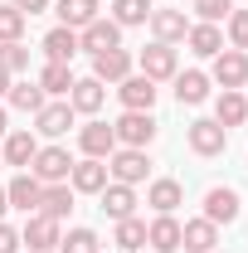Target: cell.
Listing matches in <instances>:
<instances>
[{
    "instance_id": "cell-1",
    "label": "cell",
    "mask_w": 248,
    "mask_h": 253,
    "mask_svg": "<svg viewBox=\"0 0 248 253\" xmlns=\"http://www.w3.org/2000/svg\"><path fill=\"white\" fill-rule=\"evenodd\" d=\"M68 170H73V156H68L63 146H39L34 161H30V175L39 180V185H63Z\"/></svg>"
},
{
    "instance_id": "cell-13",
    "label": "cell",
    "mask_w": 248,
    "mask_h": 253,
    "mask_svg": "<svg viewBox=\"0 0 248 253\" xmlns=\"http://www.w3.org/2000/svg\"><path fill=\"white\" fill-rule=\"evenodd\" d=\"M151 34H156V44H175V39H185V34H190L185 10H151Z\"/></svg>"
},
{
    "instance_id": "cell-12",
    "label": "cell",
    "mask_w": 248,
    "mask_h": 253,
    "mask_svg": "<svg viewBox=\"0 0 248 253\" xmlns=\"http://www.w3.org/2000/svg\"><path fill=\"white\" fill-rule=\"evenodd\" d=\"M131 54L126 49H107V54H93V78L97 83H122L126 73H131Z\"/></svg>"
},
{
    "instance_id": "cell-10",
    "label": "cell",
    "mask_w": 248,
    "mask_h": 253,
    "mask_svg": "<svg viewBox=\"0 0 248 253\" xmlns=\"http://www.w3.org/2000/svg\"><path fill=\"white\" fill-rule=\"evenodd\" d=\"M117 97H122L126 112H151V102H156V83L146 78V73H126L122 88H117Z\"/></svg>"
},
{
    "instance_id": "cell-37",
    "label": "cell",
    "mask_w": 248,
    "mask_h": 253,
    "mask_svg": "<svg viewBox=\"0 0 248 253\" xmlns=\"http://www.w3.org/2000/svg\"><path fill=\"white\" fill-rule=\"evenodd\" d=\"M229 49H248V10H229Z\"/></svg>"
},
{
    "instance_id": "cell-5",
    "label": "cell",
    "mask_w": 248,
    "mask_h": 253,
    "mask_svg": "<svg viewBox=\"0 0 248 253\" xmlns=\"http://www.w3.org/2000/svg\"><path fill=\"white\" fill-rule=\"evenodd\" d=\"M78 49H88V54H107V49H122V25H117V20H102V15H97L93 25H83V34H78Z\"/></svg>"
},
{
    "instance_id": "cell-30",
    "label": "cell",
    "mask_w": 248,
    "mask_h": 253,
    "mask_svg": "<svg viewBox=\"0 0 248 253\" xmlns=\"http://www.w3.org/2000/svg\"><path fill=\"white\" fill-rule=\"evenodd\" d=\"M39 88L44 93L63 97L68 88H73V73H68V63H44V73H39Z\"/></svg>"
},
{
    "instance_id": "cell-32",
    "label": "cell",
    "mask_w": 248,
    "mask_h": 253,
    "mask_svg": "<svg viewBox=\"0 0 248 253\" xmlns=\"http://www.w3.org/2000/svg\"><path fill=\"white\" fill-rule=\"evenodd\" d=\"M117 244H122L126 253H136L146 244V219H136V214H131V219H117Z\"/></svg>"
},
{
    "instance_id": "cell-41",
    "label": "cell",
    "mask_w": 248,
    "mask_h": 253,
    "mask_svg": "<svg viewBox=\"0 0 248 253\" xmlns=\"http://www.w3.org/2000/svg\"><path fill=\"white\" fill-rule=\"evenodd\" d=\"M5 210H10V200H5V190H0V214H5Z\"/></svg>"
},
{
    "instance_id": "cell-18",
    "label": "cell",
    "mask_w": 248,
    "mask_h": 253,
    "mask_svg": "<svg viewBox=\"0 0 248 253\" xmlns=\"http://www.w3.org/2000/svg\"><path fill=\"white\" fill-rule=\"evenodd\" d=\"M146 244H151L156 253H175L180 249V224H175V214H156V219L146 224Z\"/></svg>"
},
{
    "instance_id": "cell-17",
    "label": "cell",
    "mask_w": 248,
    "mask_h": 253,
    "mask_svg": "<svg viewBox=\"0 0 248 253\" xmlns=\"http://www.w3.org/2000/svg\"><path fill=\"white\" fill-rule=\"evenodd\" d=\"M34 131H39V136H63V131H68V126H73V107H68V102H44V107H39V112H34Z\"/></svg>"
},
{
    "instance_id": "cell-44",
    "label": "cell",
    "mask_w": 248,
    "mask_h": 253,
    "mask_svg": "<svg viewBox=\"0 0 248 253\" xmlns=\"http://www.w3.org/2000/svg\"><path fill=\"white\" fill-rule=\"evenodd\" d=\"M97 253H102V249H97Z\"/></svg>"
},
{
    "instance_id": "cell-24",
    "label": "cell",
    "mask_w": 248,
    "mask_h": 253,
    "mask_svg": "<svg viewBox=\"0 0 248 253\" xmlns=\"http://www.w3.org/2000/svg\"><path fill=\"white\" fill-rule=\"evenodd\" d=\"M244 117H248V97L239 93V88H224L219 102H214V122L219 126H239Z\"/></svg>"
},
{
    "instance_id": "cell-35",
    "label": "cell",
    "mask_w": 248,
    "mask_h": 253,
    "mask_svg": "<svg viewBox=\"0 0 248 253\" xmlns=\"http://www.w3.org/2000/svg\"><path fill=\"white\" fill-rule=\"evenodd\" d=\"M25 34V15L15 10V5H0V44H10V39H20Z\"/></svg>"
},
{
    "instance_id": "cell-36",
    "label": "cell",
    "mask_w": 248,
    "mask_h": 253,
    "mask_svg": "<svg viewBox=\"0 0 248 253\" xmlns=\"http://www.w3.org/2000/svg\"><path fill=\"white\" fill-rule=\"evenodd\" d=\"M229 10H234V0H195V15H200L205 25H219V20H229Z\"/></svg>"
},
{
    "instance_id": "cell-31",
    "label": "cell",
    "mask_w": 248,
    "mask_h": 253,
    "mask_svg": "<svg viewBox=\"0 0 248 253\" xmlns=\"http://www.w3.org/2000/svg\"><path fill=\"white\" fill-rule=\"evenodd\" d=\"M5 97H10L20 112H39V107H44V88H39V83H10Z\"/></svg>"
},
{
    "instance_id": "cell-25",
    "label": "cell",
    "mask_w": 248,
    "mask_h": 253,
    "mask_svg": "<svg viewBox=\"0 0 248 253\" xmlns=\"http://www.w3.org/2000/svg\"><path fill=\"white\" fill-rule=\"evenodd\" d=\"M44 54H49V63H73V54H78V30H49L44 34Z\"/></svg>"
},
{
    "instance_id": "cell-4",
    "label": "cell",
    "mask_w": 248,
    "mask_h": 253,
    "mask_svg": "<svg viewBox=\"0 0 248 253\" xmlns=\"http://www.w3.org/2000/svg\"><path fill=\"white\" fill-rule=\"evenodd\" d=\"M112 131H117V141L122 146H151L156 141V122H151V112H122L117 122H112Z\"/></svg>"
},
{
    "instance_id": "cell-2",
    "label": "cell",
    "mask_w": 248,
    "mask_h": 253,
    "mask_svg": "<svg viewBox=\"0 0 248 253\" xmlns=\"http://www.w3.org/2000/svg\"><path fill=\"white\" fill-rule=\"evenodd\" d=\"M146 170H151V161H146V151H136V146H122V151L107 156V175L117 185H141Z\"/></svg>"
},
{
    "instance_id": "cell-42",
    "label": "cell",
    "mask_w": 248,
    "mask_h": 253,
    "mask_svg": "<svg viewBox=\"0 0 248 253\" xmlns=\"http://www.w3.org/2000/svg\"><path fill=\"white\" fill-rule=\"evenodd\" d=\"M5 126H10V122H5V107H0V136H5Z\"/></svg>"
},
{
    "instance_id": "cell-29",
    "label": "cell",
    "mask_w": 248,
    "mask_h": 253,
    "mask_svg": "<svg viewBox=\"0 0 248 253\" xmlns=\"http://www.w3.org/2000/svg\"><path fill=\"white\" fill-rule=\"evenodd\" d=\"M112 20H117L122 30L146 25V20H151V5H146V0H112Z\"/></svg>"
},
{
    "instance_id": "cell-40",
    "label": "cell",
    "mask_w": 248,
    "mask_h": 253,
    "mask_svg": "<svg viewBox=\"0 0 248 253\" xmlns=\"http://www.w3.org/2000/svg\"><path fill=\"white\" fill-rule=\"evenodd\" d=\"M10 93V73H5V68H0V97Z\"/></svg>"
},
{
    "instance_id": "cell-43",
    "label": "cell",
    "mask_w": 248,
    "mask_h": 253,
    "mask_svg": "<svg viewBox=\"0 0 248 253\" xmlns=\"http://www.w3.org/2000/svg\"><path fill=\"white\" fill-rule=\"evenodd\" d=\"M0 166H5V156H0Z\"/></svg>"
},
{
    "instance_id": "cell-11",
    "label": "cell",
    "mask_w": 248,
    "mask_h": 253,
    "mask_svg": "<svg viewBox=\"0 0 248 253\" xmlns=\"http://www.w3.org/2000/svg\"><path fill=\"white\" fill-rule=\"evenodd\" d=\"M78 146H83V156H97V161H107L112 151H117V131L107 122H88L83 131H78Z\"/></svg>"
},
{
    "instance_id": "cell-22",
    "label": "cell",
    "mask_w": 248,
    "mask_h": 253,
    "mask_svg": "<svg viewBox=\"0 0 248 253\" xmlns=\"http://www.w3.org/2000/svg\"><path fill=\"white\" fill-rule=\"evenodd\" d=\"M68 210H73V185H68V180H63V185H44V190H39V210H34V214L63 219Z\"/></svg>"
},
{
    "instance_id": "cell-8",
    "label": "cell",
    "mask_w": 248,
    "mask_h": 253,
    "mask_svg": "<svg viewBox=\"0 0 248 253\" xmlns=\"http://www.w3.org/2000/svg\"><path fill=\"white\" fill-rule=\"evenodd\" d=\"M107 180H112V175H107V161H97V156L73 161V170H68V185L83 190V195H102V185H107Z\"/></svg>"
},
{
    "instance_id": "cell-28",
    "label": "cell",
    "mask_w": 248,
    "mask_h": 253,
    "mask_svg": "<svg viewBox=\"0 0 248 253\" xmlns=\"http://www.w3.org/2000/svg\"><path fill=\"white\" fill-rule=\"evenodd\" d=\"M190 49L200 54V59H214L219 49H224V34H219V25H190Z\"/></svg>"
},
{
    "instance_id": "cell-9",
    "label": "cell",
    "mask_w": 248,
    "mask_h": 253,
    "mask_svg": "<svg viewBox=\"0 0 248 253\" xmlns=\"http://www.w3.org/2000/svg\"><path fill=\"white\" fill-rule=\"evenodd\" d=\"M136 63H141V73H146L151 83H161V78H175V68H180V63H175V44H146Z\"/></svg>"
},
{
    "instance_id": "cell-16",
    "label": "cell",
    "mask_w": 248,
    "mask_h": 253,
    "mask_svg": "<svg viewBox=\"0 0 248 253\" xmlns=\"http://www.w3.org/2000/svg\"><path fill=\"white\" fill-rule=\"evenodd\" d=\"M214 244H219V224H209V219L180 224V249H190V253H214Z\"/></svg>"
},
{
    "instance_id": "cell-3",
    "label": "cell",
    "mask_w": 248,
    "mask_h": 253,
    "mask_svg": "<svg viewBox=\"0 0 248 253\" xmlns=\"http://www.w3.org/2000/svg\"><path fill=\"white\" fill-rule=\"evenodd\" d=\"M190 151L195 156H219L224 146H229V126H219L214 117H200V122H190Z\"/></svg>"
},
{
    "instance_id": "cell-26",
    "label": "cell",
    "mask_w": 248,
    "mask_h": 253,
    "mask_svg": "<svg viewBox=\"0 0 248 253\" xmlns=\"http://www.w3.org/2000/svg\"><path fill=\"white\" fill-rule=\"evenodd\" d=\"M180 200H185L180 180H151V190H146V205H151L156 214H175Z\"/></svg>"
},
{
    "instance_id": "cell-34",
    "label": "cell",
    "mask_w": 248,
    "mask_h": 253,
    "mask_svg": "<svg viewBox=\"0 0 248 253\" xmlns=\"http://www.w3.org/2000/svg\"><path fill=\"white\" fill-rule=\"evenodd\" d=\"M0 68H5V73H20V68H30V49H25L20 39L0 44Z\"/></svg>"
},
{
    "instance_id": "cell-14",
    "label": "cell",
    "mask_w": 248,
    "mask_h": 253,
    "mask_svg": "<svg viewBox=\"0 0 248 253\" xmlns=\"http://www.w3.org/2000/svg\"><path fill=\"white\" fill-rule=\"evenodd\" d=\"M205 219L209 224H234L239 219V195L229 185H214L209 195H205Z\"/></svg>"
},
{
    "instance_id": "cell-33",
    "label": "cell",
    "mask_w": 248,
    "mask_h": 253,
    "mask_svg": "<svg viewBox=\"0 0 248 253\" xmlns=\"http://www.w3.org/2000/svg\"><path fill=\"white\" fill-rule=\"evenodd\" d=\"M59 249L63 253H97L102 244H97L93 229H68V239H59Z\"/></svg>"
},
{
    "instance_id": "cell-39",
    "label": "cell",
    "mask_w": 248,
    "mask_h": 253,
    "mask_svg": "<svg viewBox=\"0 0 248 253\" xmlns=\"http://www.w3.org/2000/svg\"><path fill=\"white\" fill-rule=\"evenodd\" d=\"M10 5H15L25 20H30V15H39V10H49V0H10Z\"/></svg>"
},
{
    "instance_id": "cell-21",
    "label": "cell",
    "mask_w": 248,
    "mask_h": 253,
    "mask_svg": "<svg viewBox=\"0 0 248 253\" xmlns=\"http://www.w3.org/2000/svg\"><path fill=\"white\" fill-rule=\"evenodd\" d=\"M102 97H107V88H102L97 78H73V88H68V107H73V112H97Z\"/></svg>"
},
{
    "instance_id": "cell-19",
    "label": "cell",
    "mask_w": 248,
    "mask_h": 253,
    "mask_svg": "<svg viewBox=\"0 0 248 253\" xmlns=\"http://www.w3.org/2000/svg\"><path fill=\"white\" fill-rule=\"evenodd\" d=\"M34 151H39L34 131H10V136H5V146H0V156H5V166H20V170H30Z\"/></svg>"
},
{
    "instance_id": "cell-6",
    "label": "cell",
    "mask_w": 248,
    "mask_h": 253,
    "mask_svg": "<svg viewBox=\"0 0 248 253\" xmlns=\"http://www.w3.org/2000/svg\"><path fill=\"white\" fill-rule=\"evenodd\" d=\"M214 83L219 88H244L248 83V54L244 49H219L214 54Z\"/></svg>"
},
{
    "instance_id": "cell-38",
    "label": "cell",
    "mask_w": 248,
    "mask_h": 253,
    "mask_svg": "<svg viewBox=\"0 0 248 253\" xmlns=\"http://www.w3.org/2000/svg\"><path fill=\"white\" fill-rule=\"evenodd\" d=\"M0 253H20V234L10 224H0Z\"/></svg>"
},
{
    "instance_id": "cell-7",
    "label": "cell",
    "mask_w": 248,
    "mask_h": 253,
    "mask_svg": "<svg viewBox=\"0 0 248 253\" xmlns=\"http://www.w3.org/2000/svg\"><path fill=\"white\" fill-rule=\"evenodd\" d=\"M59 219H49V214H30L25 219V234H20V244H30V253H49L59 249Z\"/></svg>"
},
{
    "instance_id": "cell-23",
    "label": "cell",
    "mask_w": 248,
    "mask_h": 253,
    "mask_svg": "<svg viewBox=\"0 0 248 253\" xmlns=\"http://www.w3.org/2000/svg\"><path fill=\"white\" fill-rule=\"evenodd\" d=\"M175 97H180V107H200V102L209 97V78H205L200 68H190V73H175Z\"/></svg>"
},
{
    "instance_id": "cell-15",
    "label": "cell",
    "mask_w": 248,
    "mask_h": 253,
    "mask_svg": "<svg viewBox=\"0 0 248 253\" xmlns=\"http://www.w3.org/2000/svg\"><path fill=\"white\" fill-rule=\"evenodd\" d=\"M39 190H44V185L34 180L30 170H20V175L5 185V200H10V210H25V214H34V210H39Z\"/></svg>"
},
{
    "instance_id": "cell-20",
    "label": "cell",
    "mask_w": 248,
    "mask_h": 253,
    "mask_svg": "<svg viewBox=\"0 0 248 253\" xmlns=\"http://www.w3.org/2000/svg\"><path fill=\"white\" fill-rule=\"evenodd\" d=\"M131 210H136V190L131 185H102V214L107 219H131Z\"/></svg>"
},
{
    "instance_id": "cell-27",
    "label": "cell",
    "mask_w": 248,
    "mask_h": 253,
    "mask_svg": "<svg viewBox=\"0 0 248 253\" xmlns=\"http://www.w3.org/2000/svg\"><path fill=\"white\" fill-rule=\"evenodd\" d=\"M59 20L63 30H83L97 20V0H59Z\"/></svg>"
}]
</instances>
